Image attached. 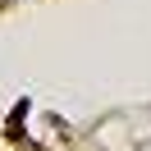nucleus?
Masks as SVG:
<instances>
[]
</instances>
